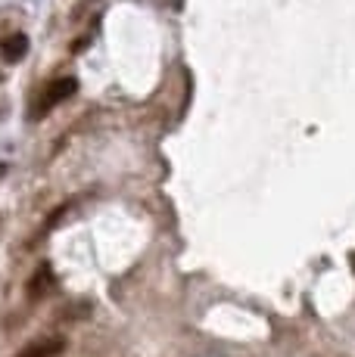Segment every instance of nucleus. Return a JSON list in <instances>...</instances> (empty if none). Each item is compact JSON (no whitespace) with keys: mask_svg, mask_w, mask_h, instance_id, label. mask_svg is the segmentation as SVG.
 I'll return each instance as SVG.
<instances>
[{"mask_svg":"<svg viewBox=\"0 0 355 357\" xmlns=\"http://www.w3.org/2000/svg\"><path fill=\"white\" fill-rule=\"evenodd\" d=\"M50 267H41V271L35 273V277H31L29 280V295H31V298H35V295H44V289H47V286H50Z\"/></svg>","mask_w":355,"mask_h":357,"instance_id":"4","label":"nucleus"},{"mask_svg":"<svg viewBox=\"0 0 355 357\" xmlns=\"http://www.w3.org/2000/svg\"><path fill=\"white\" fill-rule=\"evenodd\" d=\"M63 348H66L63 339H44V342H31V345H25L16 357H57V354H63Z\"/></svg>","mask_w":355,"mask_h":357,"instance_id":"2","label":"nucleus"},{"mask_svg":"<svg viewBox=\"0 0 355 357\" xmlns=\"http://www.w3.org/2000/svg\"><path fill=\"white\" fill-rule=\"evenodd\" d=\"M75 91H78V81H75V78H59V81H53V84L44 91V97H41L38 115H44L47 109H53V106H59L63 100H69Z\"/></svg>","mask_w":355,"mask_h":357,"instance_id":"1","label":"nucleus"},{"mask_svg":"<svg viewBox=\"0 0 355 357\" xmlns=\"http://www.w3.org/2000/svg\"><path fill=\"white\" fill-rule=\"evenodd\" d=\"M25 53H29V38H25V34H13V38H6L3 44H0V56H3L6 63H19Z\"/></svg>","mask_w":355,"mask_h":357,"instance_id":"3","label":"nucleus"}]
</instances>
